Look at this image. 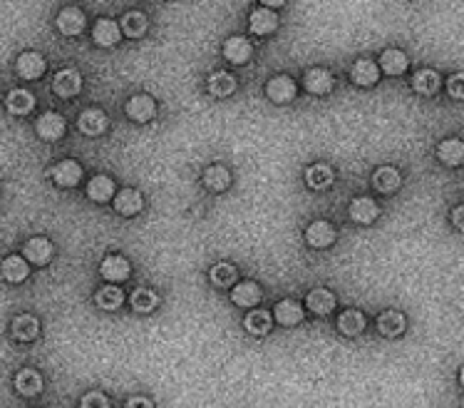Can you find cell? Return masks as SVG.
I'll use <instances>...</instances> for the list:
<instances>
[{
	"label": "cell",
	"instance_id": "obj_1",
	"mask_svg": "<svg viewBox=\"0 0 464 408\" xmlns=\"http://www.w3.org/2000/svg\"><path fill=\"white\" fill-rule=\"evenodd\" d=\"M335 237H338L335 227L330 225V222H325V220L313 222V225L306 230V242L311 246H315V249H328V246H333Z\"/></svg>",
	"mask_w": 464,
	"mask_h": 408
},
{
	"label": "cell",
	"instance_id": "obj_2",
	"mask_svg": "<svg viewBox=\"0 0 464 408\" xmlns=\"http://www.w3.org/2000/svg\"><path fill=\"white\" fill-rule=\"evenodd\" d=\"M77 128H80V132L87 135V137H97V135H102L107 128H110V120H107V115L102 113V110L90 108V110H85V113L80 115Z\"/></svg>",
	"mask_w": 464,
	"mask_h": 408
},
{
	"label": "cell",
	"instance_id": "obj_3",
	"mask_svg": "<svg viewBox=\"0 0 464 408\" xmlns=\"http://www.w3.org/2000/svg\"><path fill=\"white\" fill-rule=\"evenodd\" d=\"M127 115L134 123H149L154 115H157V102L151 100L149 95H134L129 102H127Z\"/></svg>",
	"mask_w": 464,
	"mask_h": 408
},
{
	"label": "cell",
	"instance_id": "obj_4",
	"mask_svg": "<svg viewBox=\"0 0 464 408\" xmlns=\"http://www.w3.org/2000/svg\"><path fill=\"white\" fill-rule=\"evenodd\" d=\"M266 95L276 105H286V102H291L296 97V82L288 75H278L266 85Z\"/></svg>",
	"mask_w": 464,
	"mask_h": 408
},
{
	"label": "cell",
	"instance_id": "obj_5",
	"mask_svg": "<svg viewBox=\"0 0 464 408\" xmlns=\"http://www.w3.org/2000/svg\"><path fill=\"white\" fill-rule=\"evenodd\" d=\"M251 55H253V47L246 38L233 35L224 42V57H226L228 62H233V65H246V62L251 60Z\"/></svg>",
	"mask_w": 464,
	"mask_h": 408
},
{
	"label": "cell",
	"instance_id": "obj_6",
	"mask_svg": "<svg viewBox=\"0 0 464 408\" xmlns=\"http://www.w3.org/2000/svg\"><path fill=\"white\" fill-rule=\"evenodd\" d=\"M100 274L105 276L107 281H124V279H129V274H132L129 261H127L124 256H120V254H110V256L102 259Z\"/></svg>",
	"mask_w": 464,
	"mask_h": 408
},
{
	"label": "cell",
	"instance_id": "obj_7",
	"mask_svg": "<svg viewBox=\"0 0 464 408\" xmlns=\"http://www.w3.org/2000/svg\"><path fill=\"white\" fill-rule=\"evenodd\" d=\"M52 90L57 92L60 97H75L77 92L82 90V77L77 70L67 67V70H60L52 80Z\"/></svg>",
	"mask_w": 464,
	"mask_h": 408
},
{
	"label": "cell",
	"instance_id": "obj_8",
	"mask_svg": "<svg viewBox=\"0 0 464 408\" xmlns=\"http://www.w3.org/2000/svg\"><path fill=\"white\" fill-rule=\"evenodd\" d=\"M52 179H55V184H60V187H75V184H80V179H82L80 162H75V159H62L60 164L52 167Z\"/></svg>",
	"mask_w": 464,
	"mask_h": 408
},
{
	"label": "cell",
	"instance_id": "obj_9",
	"mask_svg": "<svg viewBox=\"0 0 464 408\" xmlns=\"http://www.w3.org/2000/svg\"><path fill=\"white\" fill-rule=\"evenodd\" d=\"M303 85H306L308 92H313V95H328L333 90V75L325 67H313V70L306 72Z\"/></svg>",
	"mask_w": 464,
	"mask_h": 408
},
{
	"label": "cell",
	"instance_id": "obj_10",
	"mask_svg": "<svg viewBox=\"0 0 464 408\" xmlns=\"http://www.w3.org/2000/svg\"><path fill=\"white\" fill-rule=\"evenodd\" d=\"M16 67L23 80H37V77H42V72H45V60H42L40 52H23V55L18 57Z\"/></svg>",
	"mask_w": 464,
	"mask_h": 408
},
{
	"label": "cell",
	"instance_id": "obj_11",
	"mask_svg": "<svg viewBox=\"0 0 464 408\" xmlns=\"http://www.w3.org/2000/svg\"><path fill=\"white\" fill-rule=\"evenodd\" d=\"M380 215V207L370 197H358L350 202V217L358 225H373Z\"/></svg>",
	"mask_w": 464,
	"mask_h": 408
},
{
	"label": "cell",
	"instance_id": "obj_12",
	"mask_svg": "<svg viewBox=\"0 0 464 408\" xmlns=\"http://www.w3.org/2000/svg\"><path fill=\"white\" fill-rule=\"evenodd\" d=\"M35 130H37V135H40L42 140L55 142V140H60L62 135H65V120H62L60 115H55V113H45L40 120H37Z\"/></svg>",
	"mask_w": 464,
	"mask_h": 408
},
{
	"label": "cell",
	"instance_id": "obj_13",
	"mask_svg": "<svg viewBox=\"0 0 464 408\" xmlns=\"http://www.w3.org/2000/svg\"><path fill=\"white\" fill-rule=\"evenodd\" d=\"M276 322L281 324V327H298V324L303 322V306L298 304V301H293V299H283V301H278L276 306Z\"/></svg>",
	"mask_w": 464,
	"mask_h": 408
},
{
	"label": "cell",
	"instance_id": "obj_14",
	"mask_svg": "<svg viewBox=\"0 0 464 408\" xmlns=\"http://www.w3.org/2000/svg\"><path fill=\"white\" fill-rule=\"evenodd\" d=\"M120 26H117L115 21H110V18H102V21L95 23V30H92V38H95V42L100 47H112L120 42Z\"/></svg>",
	"mask_w": 464,
	"mask_h": 408
},
{
	"label": "cell",
	"instance_id": "obj_15",
	"mask_svg": "<svg viewBox=\"0 0 464 408\" xmlns=\"http://www.w3.org/2000/svg\"><path fill=\"white\" fill-rule=\"evenodd\" d=\"M231 301L238 306L251 309V306H256L258 301H261V286H258L256 281H241V284H233Z\"/></svg>",
	"mask_w": 464,
	"mask_h": 408
},
{
	"label": "cell",
	"instance_id": "obj_16",
	"mask_svg": "<svg viewBox=\"0 0 464 408\" xmlns=\"http://www.w3.org/2000/svg\"><path fill=\"white\" fill-rule=\"evenodd\" d=\"M82 28H85V16H82V11H77V8H65V11L57 16V30H60L62 35H67V38L80 35Z\"/></svg>",
	"mask_w": 464,
	"mask_h": 408
},
{
	"label": "cell",
	"instance_id": "obj_17",
	"mask_svg": "<svg viewBox=\"0 0 464 408\" xmlns=\"http://www.w3.org/2000/svg\"><path fill=\"white\" fill-rule=\"evenodd\" d=\"M0 274H3V279L6 281H11V284H18V281L28 279L30 266H28V261L23 259V256L13 254V256H8V259H3V264H0Z\"/></svg>",
	"mask_w": 464,
	"mask_h": 408
},
{
	"label": "cell",
	"instance_id": "obj_18",
	"mask_svg": "<svg viewBox=\"0 0 464 408\" xmlns=\"http://www.w3.org/2000/svg\"><path fill=\"white\" fill-rule=\"evenodd\" d=\"M25 261H33V264L42 266L52 259V244L45 239V237H35L25 244Z\"/></svg>",
	"mask_w": 464,
	"mask_h": 408
},
{
	"label": "cell",
	"instance_id": "obj_19",
	"mask_svg": "<svg viewBox=\"0 0 464 408\" xmlns=\"http://www.w3.org/2000/svg\"><path fill=\"white\" fill-rule=\"evenodd\" d=\"M248 26L256 35H271L278 28V16L273 11H266V8H258V11L251 13L248 18Z\"/></svg>",
	"mask_w": 464,
	"mask_h": 408
},
{
	"label": "cell",
	"instance_id": "obj_20",
	"mask_svg": "<svg viewBox=\"0 0 464 408\" xmlns=\"http://www.w3.org/2000/svg\"><path fill=\"white\" fill-rule=\"evenodd\" d=\"M333 179H335L333 169L323 162H315L306 169V182L311 189H328L333 184Z\"/></svg>",
	"mask_w": 464,
	"mask_h": 408
},
{
	"label": "cell",
	"instance_id": "obj_21",
	"mask_svg": "<svg viewBox=\"0 0 464 408\" xmlns=\"http://www.w3.org/2000/svg\"><path fill=\"white\" fill-rule=\"evenodd\" d=\"M306 304H308V309L313 314H318V317H328L335 309V296L330 294L328 289H313L308 294Z\"/></svg>",
	"mask_w": 464,
	"mask_h": 408
},
{
	"label": "cell",
	"instance_id": "obj_22",
	"mask_svg": "<svg viewBox=\"0 0 464 408\" xmlns=\"http://www.w3.org/2000/svg\"><path fill=\"white\" fill-rule=\"evenodd\" d=\"M378 77H380V70H378V65H375L373 60H358L353 65V70H350V80H353L355 85H360V87L375 85Z\"/></svg>",
	"mask_w": 464,
	"mask_h": 408
},
{
	"label": "cell",
	"instance_id": "obj_23",
	"mask_svg": "<svg viewBox=\"0 0 464 408\" xmlns=\"http://www.w3.org/2000/svg\"><path fill=\"white\" fill-rule=\"evenodd\" d=\"M141 207H144V202H141V194L137 192V189H122L115 199V210L120 212L122 217L137 215V212H141Z\"/></svg>",
	"mask_w": 464,
	"mask_h": 408
},
{
	"label": "cell",
	"instance_id": "obj_24",
	"mask_svg": "<svg viewBox=\"0 0 464 408\" xmlns=\"http://www.w3.org/2000/svg\"><path fill=\"white\" fill-rule=\"evenodd\" d=\"M204 184H207L211 192H226L231 187V172H228L224 164H211L204 172Z\"/></svg>",
	"mask_w": 464,
	"mask_h": 408
},
{
	"label": "cell",
	"instance_id": "obj_25",
	"mask_svg": "<svg viewBox=\"0 0 464 408\" xmlns=\"http://www.w3.org/2000/svg\"><path fill=\"white\" fill-rule=\"evenodd\" d=\"M16 388L21 396H37L42 391V376L33 368H23L21 373L16 376Z\"/></svg>",
	"mask_w": 464,
	"mask_h": 408
},
{
	"label": "cell",
	"instance_id": "obj_26",
	"mask_svg": "<svg viewBox=\"0 0 464 408\" xmlns=\"http://www.w3.org/2000/svg\"><path fill=\"white\" fill-rule=\"evenodd\" d=\"M400 172L395 167H380L378 172L373 174V187L383 194H393L400 189Z\"/></svg>",
	"mask_w": 464,
	"mask_h": 408
},
{
	"label": "cell",
	"instance_id": "obj_27",
	"mask_svg": "<svg viewBox=\"0 0 464 408\" xmlns=\"http://www.w3.org/2000/svg\"><path fill=\"white\" fill-rule=\"evenodd\" d=\"M437 157L442 159L444 164H449V167H457V164H462V159H464L462 140L452 137V140H444V142H439L437 144Z\"/></svg>",
	"mask_w": 464,
	"mask_h": 408
},
{
	"label": "cell",
	"instance_id": "obj_28",
	"mask_svg": "<svg viewBox=\"0 0 464 408\" xmlns=\"http://www.w3.org/2000/svg\"><path fill=\"white\" fill-rule=\"evenodd\" d=\"M11 329L18 341H33V339L37 336V332H40V324H37V319L30 317V314H21V317L13 319Z\"/></svg>",
	"mask_w": 464,
	"mask_h": 408
},
{
	"label": "cell",
	"instance_id": "obj_29",
	"mask_svg": "<svg viewBox=\"0 0 464 408\" xmlns=\"http://www.w3.org/2000/svg\"><path fill=\"white\" fill-rule=\"evenodd\" d=\"M87 197L92 202H107V199L115 197V182L110 177H105V174H97L87 184Z\"/></svg>",
	"mask_w": 464,
	"mask_h": 408
},
{
	"label": "cell",
	"instance_id": "obj_30",
	"mask_svg": "<svg viewBox=\"0 0 464 408\" xmlns=\"http://www.w3.org/2000/svg\"><path fill=\"white\" fill-rule=\"evenodd\" d=\"M378 332L385 339H395L405 332V317L400 312H385L378 319Z\"/></svg>",
	"mask_w": 464,
	"mask_h": 408
},
{
	"label": "cell",
	"instance_id": "obj_31",
	"mask_svg": "<svg viewBox=\"0 0 464 408\" xmlns=\"http://www.w3.org/2000/svg\"><path fill=\"white\" fill-rule=\"evenodd\" d=\"M338 329L343 336H360L365 329V317L358 312V309H348V312L340 314Z\"/></svg>",
	"mask_w": 464,
	"mask_h": 408
},
{
	"label": "cell",
	"instance_id": "obj_32",
	"mask_svg": "<svg viewBox=\"0 0 464 408\" xmlns=\"http://www.w3.org/2000/svg\"><path fill=\"white\" fill-rule=\"evenodd\" d=\"M380 70L388 72V75H402L407 70V55L402 50H385L380 55Z\"/></svg>",
	"mask_w": 464,
	"mask_h": 408
},
{
	"label": "cell",
	"instance_id": "obj_33",
	"mask_svg": "<svg viewBox=\"0 0 464 408\" xmlns=\"http://www.w3.org/2000/svg\"><path fill=\"white\" fill-rule=\"evenodd\" d=\"M6 105L13 115H28L33 108H35V97H33L28 90H13L11 95H8Z\"/></svg>",
	"mask_w": 464,
	"mask_h": 408
},
{
	"label": "cell",
	"instance_id": "obj_34",
	"mask_svg": "<svg viewBox=\"0 0 464 408\" xmlns=\"http://www.w3.org/2000/svg\"><path fill=\"white\" fill-rule=\"evenodd\" d=\"M243 327H246L248 334H253V336H266V334L271 332V314L263 312V309H253L246 317V322H243Z\"/></svg>",
	"mask_w": 464,
	"mask_h": 408
},
{
	"label": "cell",
	"instance_id": "obj_35",
	"mask_svg": "<svg viewBox=\"0 0 464 408\" xmlns=\"http://www.w3.org/2000/svg\"><path fill=\"white\" fill-rule=\"evenodd\" d=\"M95 301L100 309H105V312H115V309L122 306V301H124V294H122V289H117V286H102V289L97 291Z\"/></svg>",
	"mask_w": 464,
	"mask_h": 408
},
{
	"label": "cell",
	"instance_id": "obj_36",
	"mask_svg": "<svg viewBox=\"0 0 464 408\" xmlns=\"http://www.w3.org/2000/svg\"><path fill=\"white\" fill-rule=\"evenodd\" d=\"M157 304H159V296L151 289H134V294H132V309H134L137 314L154 312Z\"/></svg>",
	"mask_w": 464,
	"mask_h": 408
},
{
	"label": "cell",
	"instance_id": "obj_37",
	"mask_svg": "<svg viewBox=\"0 0 464 408\" xmlns=\"http://www.w3.org/2000/svg\"><path fill=\"white\" fill-rule=\"evenodd\" d=\"M233 90H236V80H233V75H228V72H214V75L209 77V92H211V95L228 97Z\"/></svg>",
	"mask_w": 464,
	"mask_h": 408
},
{
	"label": "cell",
	"instance_id": "obj_38",
	"mask_svg": "<svg viewBox=\"0 0 464 408\" xmlns=\"http://www.w3.org/2000/svg\"><path fill=\"white\" fill-rule=\"evenodd\" d=\"M122 33L129 38H141L146 33V16L139 11H132L122 18Z\"/></svg>",
	"mask_w": 464,
	"mask_h": 408
},
{
	"label": "cell",
	"instance_id": "obj_39",
	"mask_svg": "<svg viewBox=\"0 0 464 408\" xmlns=\"http://www.w3.org/2000/svg\"><path fill=\"white\" fill-rule=\"evenodd\" d=\"M412 87L419 95H434L439 90V75L434 70H419L412 77Z\"/></svg>",
	"mask_w": 464,
	"mask_h": 408
},
{
	"label": "cell",
	"instance_id": "obj_40",
	"mask_svg": "<svg viewBox=\"0 0 464 408\" xmlns=\"http://www.w3.org/2000/svg\"><path fill=\"white\" fill-rule=\"evenodd\" d=\"M209 276H211V281L216 286H233L236 284V266L226 264V261H219V264L211 266Z\"/></svg>",
	"mask_w": 464,
	"mask_h": 408
},
{
	"label": "cell",
	"instance_id": "obj_41",
	"mask_svg": "<svg viewBox=\"0 0 464 408\" xmlns=\"http://www.w3.org/2000/svg\"><path fill=\"white\" fill-rule=\"evenodd\" d=\"M80 408H110V401H107L105 393L90 391V393H85V396H82Z\"/></svg>",
	"mask_w": 464,
	"mask_h": 408
},
{
	"label": "cell",
	"instance_id": "obj_42",
	"mask_svg": "<svg viewBox=\"0 0 464 408\" xmlns=\"http://www.w3.org/2000/svg\"><path fill=\"white\" fill-rule=\"evenodd\" d=\"M462 80H464L462 75H452V77H449V95L457 97V100H462V95H464V92H462Z\"/></svg>",
	"mask_w": 464,
	"mask_h": 408
},
{
	"label": "cell",
	"instance_id": "obj_43",
	"mask_svg": "<svg viewBox=\"0 0 464 408\" xmlns=\"http://www.w3.org/2000/svg\"><path fill=\"white\" fill-rule=\"evenodd\" d=\"M127 408H154V406H151L149 398H144V396H134V398H129V401H127Z\"/></svg>",
	"mask_w": 464,
	"mask_h": 408
},
{
	"label": "cell",
	"instance_id": "obj_44",
	"mask_svg": "<svg viewBox=\"0 0 464 408\" xmlns=\"http://www.w3.org/2000/svg\"><path fill=\"white\" fill-rule=\"evenodd\" d=\"M452 222L457 225V230H462V207H457V210L452 212Z\"/></svg>",
	"mask_w": 464,
	"mask_h": 408
},
{
	"label": "cell",
	"instance_id": "obj_45",
	"mask_svg": "<svg viewBox=\"0 0 464 408\" xmlns=\"http://www.w3.org/2000/svg\"><path fill=\"white\" fill-rule=\"evenodd\" d=\"M281 6H283L281 0H268L266 3V8H281Z\"/></svg>",
	"mask_w": 464,
	"mask_h": 408
}]
</instances>
